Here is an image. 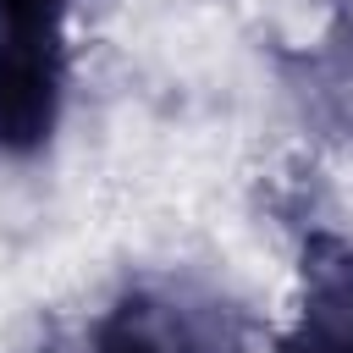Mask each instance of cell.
Listing matches in <instances>:
<instances>
[{
    "instance_id": "6da1fadb",
    "label": "cell",
    "mask_w": 353,
    "mask_h": 353,
    "mask_svg": "<svg viewBox=\"0 0 353 353\" xmlns=\"http://www.w3.org/2000/svg\"><path fill=\"white\" fill-rule=\"evenodd\" d=\"M66 105V55L55 28L0 33V154H39Z\"/></svg>"
},
{
    "instance_id": "7a4b0ae2",
    "label": "cell",
    "mask_w": 353,
    "mask_h": 353,
    "mask_svg": "<svg viewBox=\"0 0 353 353\" xmlns=\"http://www.w3.org/2000/svg\"><path fill=\"white\" fill-rule=\"evenodd\" d=\"M303 347L309 353H347L353 347V243L314 232L303 243Z\"/></svg>"
},
{
    "instance_id": "3957f363",
    "label": "cell",
    "mask_w": 353,
    "mask_h": 353,
    "mask_svg": "<svg viewBox=\"0 0 353 353\" xmlns=\"http://www.w3.org/2000/svg\"><path fill=\"white\" fill-rule=\"evenodd\" d=\"M88 353H204V336L176 298L127 292L99 314Z\"/></svg>"
},
{
    "instance_id": "277c9868",
    "label": "cell",
    "mask_w": 353,
    "mask_h": 353,
    "mask_svg": "<svg viewBox=\"0 0 353 353\" xmlns=\"http://www.w3.org/2000/svg\"><path fill=\"white\" fill-rule=\"evenodd\" d=\"M66 0H0V33L6 28H55Z\"/></svg>"
},
{
    "instance_id": "5b68a950",
    "label": "cell",
    "mask_w": 353,
    "mask_h": 353,
    "mask_svg": "<svg viewBox=\"0 0 353 353\" xmlns=\"http://www.w3.org/2000/svg\"><path fill=\"white\" fill-rule=\"evenodd\" d=\"M276 353H309V347H303V342H287V347H276Z\"/></svg>"
},
{
    "instance_id": "8992f818",
    "label": "cell",
    "mask_w": 353,
    "mask_h": 353,
    "mask_svg": "<svg viewBox=\"0 0 353 353\" xmlns=\"http://www.w3.org/2000/svg\"><path fill=\"white\" fill-rule=\"evenodd\" d=\"M347 353H353V347H347Z\"/></svg>"
}]
</instances>
